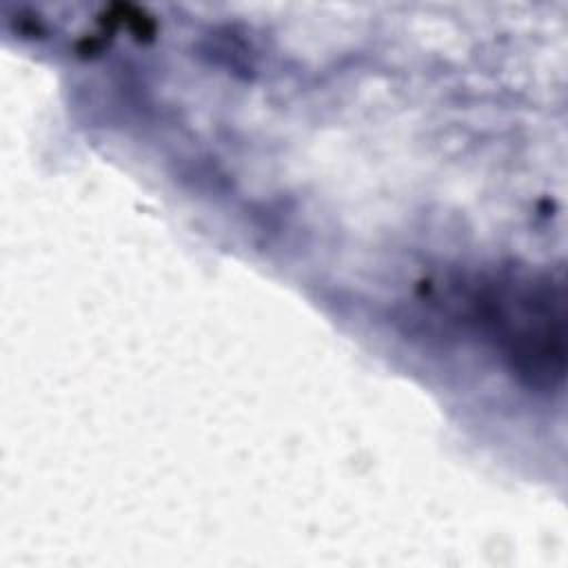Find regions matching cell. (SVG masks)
<instances>
[{"label":"cell","instance_id":"6da1fadb","mask_svg":"<svg viewBox=\"0 0 568 568\" xmlns=\"http://www.w3.org/2000/svg\"><path fill=\"white\" fill-rule=\"evenodd\" d=\"M493 297V324L517 371L535 384L564 377V293L550 277L508 282Z\"/></svg>","mask_w":568,"mask_h":568}]
</instances>
